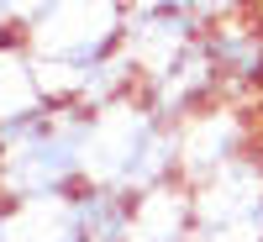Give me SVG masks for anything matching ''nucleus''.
I'll return each instance as SVG.
<instances>
[{"mask_svg":"<svg viewBox=\"0 0 263 242\" xmlns=\"http://www.w3.org/2000/svg\"><path fill=\"white\" fill-rule=\"evenodd\" d=\"M84 179L111 184L121 195H147L158 184H179V132L153 116L142 100H121L90 116Z\"/></svg>","mask_w":263,"mask_h":242,"instance_id":"obj_1","label":"nucleus"},{"mask_svg":"<svg viewBox=\"0 0 263 242\" xmlns=\"http://www.w3.org/2000/svg\"><path fill=\"white\" fill-rule=\"evenodd\" d=\"M90 116L84 105H48L27 137L0 147V200H69L84 184Z\"/></svg>","mask_w":263,"mask_h":242,"instance_id":"obj_2","label":"nucleus"},{"mask_svg":"<svg viewBox=\"0 0 263 242\" xmlns=\"http://www.w3.org/2000/svg\"><path fill=\"white\" fill-rule=\"evenodd\" d=\"M126 6L121 0H42L21 21V37L42 69H90L121 53Z\"/></svg>","mask_w":263,"mask_h":242,"instance_id":"obj_3","label":"nucleus"},{"mask_svg":"<svg viewBox=\"0 0 263 242\" xmlns=\"http://www.w3.org/2000/svg\"><path fill=\"white\" fill-rule=\"evenodd\" d=\"M174 132H179V184H200L216 169H227L242 153L258 147L253 142V116L237 100H216L205 111L184 116Z\"/></svg>","mask_w":263,"mask_h":242,"instance_id":"obj_4","label":"nucleus"},{"mask_svg":"<svg viewBox=\"0 0 263 242\" xmlns=\"http://www.w3.org/2000/svg\"><path fill=\"white\" fill-rule=\"evenodd\" d=\"M137 100L147 105L153 116H163L168 126H179L184 116L216 105V100H221V84H216V69H211V58H205V42H190L174 63H163L158 74H147L137 84Z\"/></svg>","mask_w":263,"mask_h":242,"instance_id":"obj_5","label":"nucleus"},{"mask_svg":"<svg viewBox=\"0 0 263 242\" xmlns=\"http://www.w3.org/2000/svg\"><path fill=\"white\" fill-rule=\"evenodd\" d=\"M200 42L216 69V84H221V100L242 105L248 95L263 90V21H253V16L227 21V27H211Z\"/></svg>","mask_w":263,"mask_h":242,"instance_id":"obj_6","label":"nucleus"},{"mask_svg":"<svg viewBox=\"0 0 263 242\" xmlns=\"http://www.w3.org/2000/svg\"><path fill=\"white\" fill-rule=\"evenodd\" d=\"M126 242H195V211L184 184H158L147 195H132Z\"/></svg>","mask_w":263,"mask_h":242,"instance_id":"obj_7","label":"nucleus"},{"mask_svg":"<svg viewBox=\"0 0 263 242\" xmlns=\"http://www.w3.org/2000/svg\"><path fill=\"white\" fill-rule=\"evenodd\" d=\"M69 206H74V232H79V242H126L132 195L84 179V184L69 195Z\"/></svg>","mask_w":263,"mask_h":242,"instance_id":"obj_8","label":"nucleus"},{"mask_svg":"<svg viewBox=\"0 0 263 242\" xmlns=\"http://www.w3.org/2000/svg\"><path fill=\"white\" fill-rule=\"evenodd\" d=\"M37 105H48L42 74H37V53L27 48L21 32H6L0 37V121H11L21 111H37Z\"/></svg>","mask_w":263,"mask_h":242,"instance_id":"obj_9","label":"nucleus"},{"mask_svg":"<svg viewBox=\"0 0 263 242\" xmlns=\"http://www.w3.org/2000/svg\"><path fill=\"white\" fill-rule=\"evenodd\" d=\"M253 6L258 0H190V16L200 21V27L211 32V27H227V21H242V16H253Z\"/></svg>","mask_w":263,"mask_h":242,"instance_id":"obj_10","label":"nucleus"},{"mask_svg":"<svg viewBox=\"0 0 263 242\" xmlns=\"http://www.w3.org/2000/svg\"><path fill=\"white\" fill-rule=\"evenodd\" d=\"M126 11H184L190 0H121Z\"/></svg>","mask_w":263,"mask_h":242,"instance_id":"obj_11","label":"nucleus"}]
</instances>
